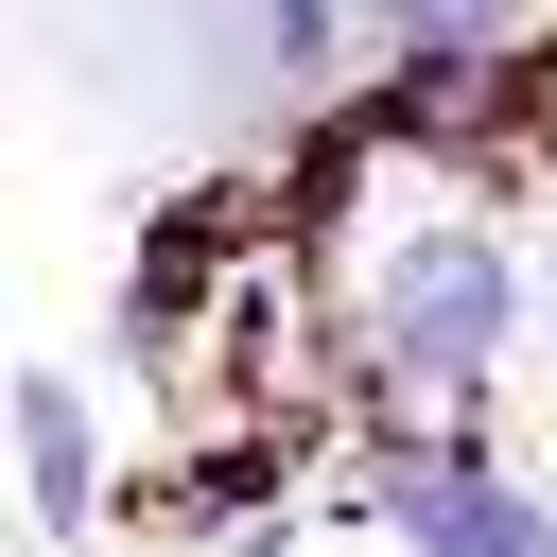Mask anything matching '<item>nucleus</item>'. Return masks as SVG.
Listing matches in <instances>:
<instances>
[{"label": "nucleus", "instance_id": "3", "mask_svg": "<svg viewBox=\"0 0 557 557\" xmlns=\"http://www.w3.org/2000/svg\"><path fill=\"white\" fill-rule=\"evenodd\" d=\"M17 470H35V522L70 540V522H87V487H104V418H87V383H70V366H35V383H17Z\"/></svg>", "mask_w": 557, "mask_h": 557}, {"label": "nucleus", "instance_id": "2", "mask_svg": "<svg viewBox=\"0 0 557 557\" xmlns=\"http://www.w3.org/2000/svg\"><path fill=\"white\" fill-rule=\"evenodd\" d=\"M400 540H418V557H557V505H522L470 435H435V453L400 470Z\"/></svg>", "mask_w": 557, "mask_h": 557}, {"label": "nucleus", "instance_id": "1", "mask_svg": "<svg viewBox=\"0 0 557 557\" xmlns=\"http://www.w3.org/2000/svg\"><path fill=\"white\" fill-rule=\"evenodd\" d=\"M505 331H522V261H505L487 226H400V244L366 261V348H383V383L470 400V383L505 366Z\"/></svg>", "mask_w": 557, "mask_h": 557}, {"label": "nucleus", "instance_id": "4", "mask_svg": "<svg viewBox=\"0 0 557 557\" xmlns=\"http://www.w3.org/2000/svg\"><path fill=\"white\" fill-rule=\"evenodd\" d=\"M505 17H522V0H383V35H400V52H487Z\"/></svg>", "mask_w": 557, "mask_h": 557}]
</instances>
